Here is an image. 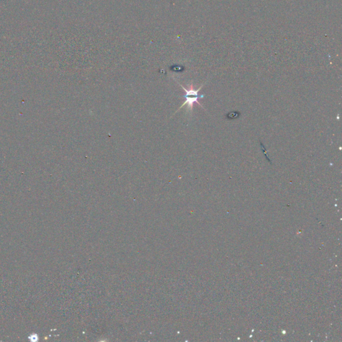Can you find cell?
Masks as SVG:
<instances>
[{
    "label": "cell",
    "mask_w": 342,
    "mask_h": 342,
    "mask_svg": "<svg viewBox=\"0 0 342 342\" xmlns=\"http://www.w3.org/2000/svg\"><path fill=\"white\" fill-rule=\"evenodd\" d=\"M180 86H181L182 89H183V91L185 92V94L183 96V97L185 98L186 100L185 102H184L183 105L177 110V112L179 111L180 109H181L182 108L186 105H187L188 106V110H190V112H192V109H193L194 103L198 104V105L202 107L201 104L198 102V99H199V98L204 97V95H199V94H198V92L202 89V86H201L198 90L194 89L193 85H192L188 86V89H186V88L184 87L183 86H182L181 85H180ZM176 112H175V114Z\"/></svg>",
    "instance_id": "cell-1"
}]
</instances>
